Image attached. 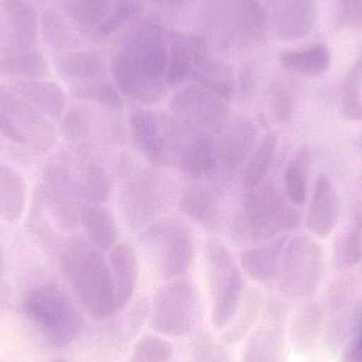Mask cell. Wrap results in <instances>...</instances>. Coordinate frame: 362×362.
I'll return each mask as SVG.
<instances>
[{
  "label": "cell",
  "mask_w": 362,
  "mask_h": 362,
  "mask_svg": "<svg viewBox=\"0 0 362 362\" xmlns=\"http://www.w3.org/2000/svg\"><path fill=\"white\" fill-rule=\"evenodd\" d=\"M157 23L129 29L112 57V74L120 93L135 101L153 104L167 93L170 45Z\"/></svg>",
  "instance_id": "cell-1"
},
{
  "label": "cell",
  "mask_w": 362,
  "mask_h": 362,
  "mask_svg": "<svg viewBox=\"0 0 362 362\" xmlns=\"http://www.w3.org/2000/svg\"><path fill=\"white\" fill-rule=\"evenodd\" d=\"M61 267L78 301L95 318H106L118 308L110 263L99 249L81 236L64 245Z\"/></svg>",
  "instance_id": "cell-2"
},
{
  "label": "cell",
  "mask_w": 362,
  "mask_h": 362,
  "mask_svg": "<svg viewBox=\"0 0 362 362\" xmlns=\"http://www.w3.org/2000/svg\"><path fill=\"white\" fill-rule=\"evenodd\" d=\"M168 38V84L180 86L187 81L194 80L226 101L231 99L234 89L231 68L212 54L204 36L170 32Z\"/></svg>",
  "instance_id": "cell-3"
},
{
  "label": "cell",
  "mask_w": 362,
  "mask_h": 362,
  "mask_svg": "<svg viewBox=\"0 0 362 362\" xmlns=\"http://www.w3.org/2000/svg\"><path fill=\"white\" fill-rule=\"evenodd\" d=\"M142 252L163 280H174L187 272L195 257L193 232L175 217L157 219L140 236Z\"/></svg>",
  "instance_id": "cell-4"
},
{
  "label": "cell",
  "mask_w": 362,
  "mask_h": 362,
  "mask_svg": "<svg viewBox=\"0 0 362 362\" xmlns=\"http://www.w3.org/2000/svg\"><path fill=\"white\" fill-rule=\"evenodd\" d=\"M28 318L50 344H69L82 327V319L65 291L55 284L32 289L25 300Z\"/></svg>",
  "instance_id": "cell-5"
},
{
  "label": "cell",
  "mask_w": 362,
  "mask_h": 362,
  "mask_svg": "<svg viewBox=\"0 0 362 362\" xmlns=\"http://www.w3.org/2000/svg\"><path fill=\"white\" fill-rule=\"evenodd\" d=\"M247 192L245 221L253 242L274 240L300 225L299 212L274 180L266 178L257 189Z\"/></svg>",
  "instance_id": "cell-6"
},
{
  "label": "cell",
  "mask_w": 362,
  "mask_h": 362,
  "mask_svg": "<svg viewBox=\"0 0 362 362\" xmlns=\"http://www.w3.org/2000/svg\"><path fill=\"white\" fill-rule=\"evenodd\" d=\"M0 134L15 144L45 153L57 137L54 127L12 89L0 86Z\"/></svg>",
  "instance_id": "cell-7"
},
{
  "label": "cell",
  "mask_w": 362,
  "mask_h": 362,
  "mask_svg": "<svg viewBox=\"0 0 362 362\" xmlns=\"http://www.w3.org/2000/svg\"><path fill=\"white\" fill-rule=\"evenodd\" d=\"M206 259L212 291V321L217 327H223L240 308L244 280L231 251L218 240L213 238L206 243Z\"/></svg>",
  "instance_id": "cell-8"
},
{
  "label": "cell",
  "mask_w": 362,
  "mask_h": 362,
  "mask_svg": "<svg viewBox=\"0 0 362 362\" xmlns=\"http://www.w3.org/2000/svg\"><path fill=\"white\" fill-rule=\"evenodd\" d=\"M171 112L185 129L215 135L223 131L230 114L226 100L198 84L185 87L174 95Z\"/></svg>",
  "instance_id": "cell-9"
},
{
  "label": "cell",
  "mask_w": 362,
  "mask_h": 362,
  "mask_svg": "<svg viewBox=\"0 0 362 362\" xmlns=\"http://www.w3.org/2000/svg\"><path fill=\"white\" fill-rule=\"evenodd\" d=\"M163 181L154 172L144 170L135 174L121 189V211L134 229H146L165 212L170 196Z\"/></svg>",
  "instance_id": "cell-10"
},
{
  "label": "cell",
  "mask_w": 362,
  "mask_h": 362,
  "mask_svg": "<svg viewBox=\"0 0 362 362\" xmlns=\"http://www.w3.org/2000/svg\"><path fill=\"white\" fill-rule=\"evenodd\" d=\"M198 305L193 283L183 279L170 280L155 295L153 325L165 335H185L195 323Z\"/></svg>",
  "instance_id": "cell-11"
},
{
  "label": "cell",
  "mask_w": 362,
  "mask_h": 362,
  "mask_svg": "<svg viewBox=\"0 0 362 362\" xmlns=\"http://www.w3.org/2000/svg\"><path fill=\"white\" fill-rule=\"evenodd\" d=\"M129 127L136 146L155 167L169 165L177 144V124L174 118L154 110H137L129 116Z\"/></svg>",
  "instance_id": "cell-12"
},
{
  "label": "cell",
  "mask_w": 362,
  "mask_h": 362,
  "mask_svg": "<svg viewBox=\"0 0 362 362\" xmlns=\"http://www.w3.org/2000/svg\"><path fill=\"white\" fill-rule=\"evenodd\" d=\"M38 15L25 0H0V55L36 49Z\"/></svg>",
  "instance_id": "cell-13"
},
{
  "label": "cell",
  "mask_w": 362,
  "mask_h": 362,
  "mask_svg": "<svg viewBox=\"0 0 362 362\" xmlns=\"http://www.w3.org/2000/svg\"><path fill=\"white\" fill-rule=\"evenodd\" d=\"M325 251L308 235L288 240L281 255L279 274L283 286L299 289L314 282L322 267Z\"/></svg>",
  "instance_id": "cell-14"
},
{
  "label": "cell",
  "mask_w": 362,
  "mask_h": 362,
  "mask_svg": "<svg viewBox=\"0 0 362 362\" xmlns=\"http://www.w3.org/2000/svg\"><path fill=\"white\" fill-rule=\"evenodd\" d=\"M176 121V120H175ZM177 123V144L174 158L192 178L210 175L219 165L218 144L211 134L189 131Z\"/></svg>",
  "instance_id": "cell-15"
},
{
  "label": "cell",
  "mask_w": 362,
  "mask_h": 362,
  "mask_svg": "<svg viewBox=\"0 0 362 362\" xmlns=\"http://www.w3.org/2000/svg\"><path fill=\"white\" fill-rule=\"evenodd\" d=\"M274 33L282 40L308 35L318 19L316 0H268Z\"/></svg>",
  "instance_id": "cell-16"
},
{
  "label": "cell",
  "mask_w": 362,
  "mask_h": 362,
  "mask_svg": "<svg viewBox=\"0 0 362 362\" xmlns=\"http://www.w3.org/2000/svg\"><path fill=\"white\" fill-rule=\"evenodd\" d=\"M338 214L339 197L335 185L327 175L322 174L315 183L306 227L316 238L325 240L335 229Z\"/></svg>",
  "instance_id": "cell-17"
},
{
  "label": "cell",
  "mask_w": 362,
  "mask_h": 362,
  "mask_svg": "<svg viewBox=\"0 0 362 362\" xmlns=\"http://www.w3.org/2000/svg\"><path fill=\"white\" fill-rule=\"evenodd\" d=\"M255 142V129L250 121L240 118L228 122L217 141L219 165L231 171L238 170L250 156Z\"/></svg>",
  "instance_id": "cell-18"
},
{
  "label": "cell",
  "mask_w": 362,
  "mask_h": 362,
  "mask_svg": "<svg viewBox=\"0 0 362 362\" xmlns=\"http://www.w3.org/2000/svg\"><path fill=\"white\" fill-rule=\"evenodd\" d=\"M11 89L46 117L59 119L65 112V93L57 83L42 78L15 80Z\"/></svg>",
  "instance_id": "cell-19"
},
{
  "label": "cell",
  "mask_w": 362,
  "mask_h": 362,
  "mask_svg": "<svg viewBox=\"0 0 362 362\" xmlns=\"http://www.w3.org/2000/svg\"><path fill=\"white\" fill-rule=\"evenodd\" d=\"M71 189L78 202L102 204L112 193V182L101 165L85 161L71 165Z\"/></svg>",
  "instance_id": "cell-20"
},
{
  "label": "cell",
  "mask_w": 362,
  "mask_h": 362,
  "mask_svg": "<svg viewBox=\"0 0 362 362\" xmlns=\"http://www.w3.org/2000/svg\"><path fill=\"white\" fill-rule=\"evenodd\" d=\"M110 267L116 288L117 304L121 308L133 296L139 276L137 252L133 245L127 242L117 244L110 251Z\"/></svg>",
  "instance_id": "cell-21"
},
{
  "label": "cell",
  "mask_w": 362,
  "mask_h": 362,
  "mask_svg": "<svg viewBox=\"0 0 362 362\" xmlns=\"http://www.w3.org/2000/svg\"><path fill=\"white\" fill-rule=\"evenodd\" d=\"M80 225L91 245L100 251H110L116 246L119 236L116 219L103 204L82 206Z\"/></svg>",
  "instance_id": "cell-22"
},
{
  "label": "cell",
  "mask_w": 362,
  "mask_h": 362,
  "mask_svg": "<svg viewBox=\"0 0 362 362\" xmlns=\"http://www.w3.org/2000/svg\"><path fill=\"white\" fill-rule=\"evenodd\" d=\"M53 62L57 74L74 85L101 78L105 71L103 59L93 51H64Z\"/></svg>",
  "instance_id": "cell-23"
},
{
  "label": "cell",
  "mask_w": 362,
  "mask_h": 362,
  "mask_svg": "<svg viewBox=\"0 0 362 362\" xmlns=\"http://www.w3.org/2000/svg\"><path fill=\"white\" fill-rule=\"evenodd\" d=\"M288 240V233L281 234L263 246L243 252L240 265L244 272L253 280H269L278 272L281 255Z\"/></svg>",
  "instance_id": "cell-24"
},
{
  "label": "cell",
  "mask_w": 362,
  "mask_h": 362,
  "mask_svg": "<svg viewBox=\"0 0 362 362\" xmlns=\"http://www.w3.org/2000/svg\"><path fill=\"white\" fill-rule=\"evenodd\" d=\"M116 0H62L64 12L80 31L95 36L97 28L112 12Z\"/></svg>",
  "instance_id": "cell-25"
},
{
  "label": "cell",
  "mask_w": 362,
  "mask_h": 362,
  "mask_svg": "<svg viewBox=\"0 0 362 362\" xmlns=\"http://www.w3.org/2000/svg\"><path fill=\"white\" fill-rule=\"evenodd\" d=\"M25 204V183L12 168L0 165V217L10 223L21 218Z\"/></svg>",
  "instance_id": "cell-26"
},
{
  "label": "cell",
  "mask_w": 362,
  "mask_h": 362,
  "mask_svg": "<svg viewBox=\"0 0 362 362\" xmlns=\"http://www.w3.org/2000/svg\"><path fill=\"white\" fill-rule=\"evenodd\" d=\"M180 208L185 214L206 227L216 228L221 223V212L214 192L200 185L189 187L181 198Z\"/></svg>",
  "instance_id": "cell-27"
},
{
  "label": "cell",
  "mask_w": 362,
  "mask_h": 362,
  "mask_svg": "<svg viewBox=\"0 0 362 362\" xmlns=\"http://www.w3.org/2000/svg\"><path fill=\"white\" fill-rule=\"evenodd\" d=\"M280 62L285 69L302 76H322L331 66V53L325 46H315L301 51L281 53Z\"/></svg>",
  "instance_id": "cell-28"
},
{
  "label": "cell",
  "mask_w": 362,
  "mask_h": 362,
  "mask_svg": "<svg viewBox=\"0 0 362 362\" xmlns=\"http://www.w3.org/2000/svg\"><path fill=\"white\" fill-rule=\"evenodd\" d=\"M278 144V134L268 133L262 138L257 148H253L244 170V185L247 191H253L266 180L274 160Z\"/></svg>",
  "instance_id": "cell-29"
},
{
  "label": "cell",
  "mask_w": 362,
  "mask_h": 362,
  "mask_svg": "<svg viewBox=\"0 0 362 362\" xmlns=\"http://www.w3.org/2000/svg\"><path fill=\"white\" fill-rule=\"evenodd\" d=\"M310 165V150L303 144L296 151L285 170V195L293 206H301L305 202Z\"/></svg>",
  "instance_id": "cell-30"
},
{
  "label": "cell",
  "mask_w": 362,
  "mask_h": 362,
  "mask_svg": "<svg viewBox=\"0 0 362 362\" xmlns=\"http://www.w3.org/2000/svg\"><path fill=\"white\" fill-rule=\"evenodd\" d=\"M48 74V62L37 49L13 55H0V74L15 80L42 78Z\"/></svg>",
  "instance_id": "cell-31"
},
{
  "label": "cell",
  "mask_w": 362,
  "mask_h": 362,
  "mask_svg": "<svg viewBox=\"0 0 362 362\" xmlns=\"http://www.w3.org/2000/svg\"><path fill=\"white\" fill-rule=\"evenodd\" d=\"M340 115L344 120L362 121V74L359 61L349 69L342 81Z\"/></svg>",
  "instance_id": "cell-32"
},
{
  "label": "cell",
  "mask_w": 362,
  "mask_h": 362,
  "mask_svg": "<svg viewBox=\"0 0 362 362\" xmlns=\"http://www.w3.org/2000/svg\"><path fill=\"white\" fill-rule=\"evenodd\" d=\"M362 248V208L357 206L352 221L336 240V259L344 267H353L361 259Z\"/></svg>",
  "instance_id": "cell-33"
},
{
  "label": "cell",
  "mask_w": 362,
  "mask_h": 362,
  "mask_svg": "<svg viewBox=\"0 0 362 362\" xmlns=\"http://www.w3.org/2000/svg\"><path fill=\"white\" fill-rule=\"evenodd\" d=\"M71 93L80 100L95 102L118 112L123 110L120 90L105 76L82 84L72 85Z\"/></svg>",
  "instance_id": "cell-34"
},
{
  "label": "cell",
  "mask_w": 362,
  "mask_h": 362,
  "mask_svg": "<svg viewBox=\"0 0 362 362\" xmlns=\"http://www.w3.org/2000/svg\"><path fill=\"white\" fill-rule=\"evenodd\" d=\"M42 37L49 46L55 49L74 48L76 40L65 19L57 10L46 8L40 16Z\"/></svg>",
  "instance_id": "cell-35"
},
{
  "label": "cell",
  "mask_w": 362,
  "mask_h": 362,
  "mask_svg": "<svg viewBox=\"0 0 362 362\" xmlns=\"http://www.w3.org/2000/svg\"><path fill=\"white\" fill-rule=\"evenodd\" d=\"M142 8L136 0H116L112 12L105 21L97 28L95 38L107 37L110 34L118 31L127 21L141 12Z\"/></svg>",
  "instance_id": "cell-36"
},
{
  "label": "cell",
  "mask_w": 362,
  "mask_h": 362,
  "mask_svg": "<svg viewBox=\"0 0 362 362\" xmlns=\"http://www.w3.org/2000/svg\"><path fill=\"white\" fill-rule=\"evenodd\" d=\"M172 346L165 340L148 335L138 342L131 362H167L171 358Z\"/></svg>",
  "instance_id": "cell-37"
},
{
  "label": "cell",
  "mask_w": 362,
  "mask_h": 362,
  "mask_svg": "<svg viewBox=\"0 0 362 362\" xmlns=\"http://www.w3.org/2000/svg\"><path fill=\"white\" fill-rule=\"evenodd\" d=\"M89 117L85 110H70L62 121V133L64 137L72 141L83 139L88 133Z\"/></svg>",
  "instance_id": "cell-38"
},
{
  "label": "cell",
  "mask_w": 362,
  "mask_h": 362,
  "mask_svg": "<svg viewBox=\"0 0 362 362\" xmlns=\"http://www.w3.org/2000/svg\"><path fill=\"white\" fill-rule=\"evenodd\" d=\"M340 18L344 25L362 28V0H339Z\"/></svg>",
  "instance_id": "cell-39"
},
{
  "label": "cell",
  "mask_w": 362,
  "mask_h": 362,
  "mask_svg": "<svg viewBox=\"0 0 362 362\" xmlns=\"http://www.w3.org/2000/svg\"><path fill=\"white\" fill-rule=\"evenodd\" d=\"M274 110L279 119L286 122L291 119L293 112V100L288 91L283 87H279L274 95Z\"/></svg>",
  "instance_id": "cell-40"
},
{
  "label": "cell",
  "mask_w": 362,
  "mask_h": 362,
  "mask_svg": "<svg viewBox=\"0 0 362 362\" xmlns=\"http://www.w3.org/2000/svg\"><path fill=\"white\" fill-rule=\"evenodd\" d=\"M355 357L362 362V338L359 340L358 344L355 348Z\"/></svg>",
  "instance_id": "cell-41"
},
{
  "label": "cell",
  "mask_w": 362,
  "mask_h": 362,
  "mask_svg": "<svg viewBox=\"0 0 362 362\" xmlns=\"http://www.w3.org/2000/svg\"><path fill=\"white\" fill-rule=\"evenodd\" d=\"M2 270H4V261H2L1 255H0V274H1Z\"/></svg>",
  "instance_id": "cell-42"
},
{
  "label": "cell",
  "mask_w": 362,
  "mask_h": 362,
  "mask_svg": "<svg viewBox=\"0 0 362 362\" xmlns=\"http://www.w3.org/2000/svg\"><path fill=\"white\" fill-rule=\"evenodd\" d=\"M167 1L173 2L174 4V2H180L181 0H167Z\"/></svg>",
  "instance_id": "cell-43"
},
{
  "label": "cell",
  "mask_w": 362,
  "mask_h": 362,
  "mask_svg": "<svg viewBox=\"0 0 362 362\" xmlns=\"http://www.w3.org/2000/svg\"><path fill=\"white\" fill-rule=\"evenodd\" d=\"M359 261L362 262V248H361V259H359Z\"/></svg>",
  "instance_id": "cell-44"
},
{
  "label": "cell",
  "mask_w": 362,
  "mask_h": 362,
  "mask_svg": "<svg viewBox=\"0 0 362 362\" xmlns=\"http://www.w3.org/2000/svg\"><path fill=\"white\" fill-rule=\"evenodd\" d=\"M359 62H361V74H362V59H361V61H359Z\"/></svg>",
  "instance_id": "cell-45"
},
{
  "label": "cell",
  "mask_w": 362,
  "mask_h": 362,
  "mask_svg": "<svg viewBox=\"0 0 362 362\" xmlns=\"http://www.w3.org/2000/svg\"><path fill=\"white\" fill-rule=\"evenodd\" d=\"M362 183V182H361Z\"/></svg>",
  "instance_id": "cell-46"
}]
</instances>
